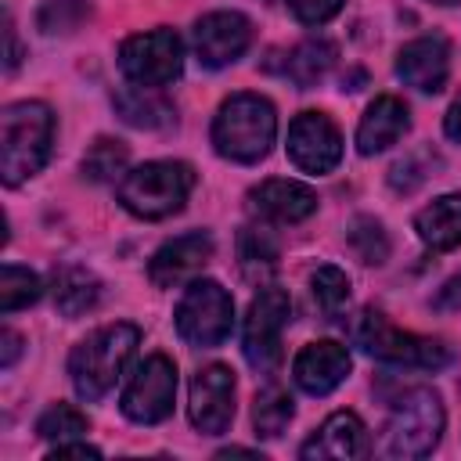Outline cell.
<instances>
[{
	"instance_id": "17",
	"label": "cell",
	"mask_w": 461,
	"mask_h": 461,
	"mask_svg": "<svg viewBox=\"0 0 461 461\" xmlns=\"http://www.w3.org/2000/svg\"><path fill=\"white\" fill-rule=\"evenodd\" d=\"M364 454H367V432L353 411H335L299 447V457H306V461H324V457L328 461H349V457H364Z\"/></svg>"
},
{
	"instance_id": "33",
	"label": "cell",
	"mask_w": 461,
	"mask_h": 461,
	"mask_svg": "<svg viewBox=\"0 0 461 461\" xmlns=\"http://www.w3.org/2000/svg\"><path fill=\"white\" fill-rule=\"evenodd\" d=\"M18 353H22V335H14L11 328H4L0 331V367H11L18 360Z\"/></svg>"
},
{
	"instance_id": "22",
	"label": "cell",
	"mask_w": 461,
	"mask_h": 461,
	"mask_svg": "<svg viewBox=\"0 0 461 461\" xmlns=\"http://www.w3.org/2000/svg\"><path fill=\"white\" fill-rule=\"evenodd\" d=\"M101 299V281L83 270V267H65L54 274V306L65 317H79L86 310H94V303Z\"/></svg>"
},
{
	"instance_id": "7",
	"label": "cell",
	"mask_w": 461,
	"mask_h": 461,
	"mask_svg": "<svg viewBox=\"0 0 461 461\" xmlns=\"http://www.w3.org/2000/svg\"><path fill=\"white\" fill-rule=\"evenodd\" d=\"M176 331L187 346L194 349H212L220 346L230 328H234V303L220 281H191L187 292L176 303Z\"/></svg>"
},
{
	"instance_id": "16",
	"label": "cell",
	"mask_w": 461,
	"mask_h": 461,
	"mask_svg": "<svg viewBox=\"0 0 461 461\" xmlns=\"http://www.w3.org/2000/svg\"><path fill=\"white\" fill-rule=\"evenodd\" d=\"M212 256V238L205 230H191V234H180L173 241H166L151 263H148V277L155 288H176L184 285L187 277H194Z\"/></svg>"
},
{
	"instance_id": "13",
	"label": "cell",
	"mask_w": 461,
	"mask_h": 461,
	"mask_svg": "<svg viewBox=\"0 0 461 461\" xmlns=\"http://www.w3.org/2000/svg\"><path fill=\"white\" fill-rule=\"evenodd\" d=\"M252 43V22L238 11H212L194 25V54L209 68L238 61Z\"/></svg>"
},
{
	"instance_id": "24",
	"label": "cell",
	"mask_w": 461,
	"mask_h": 461,
	"mask_svg": "<svg viewBox=\"0 0 461 461\" xmlns=\"http://www.w3.org/2000/svg\"><path fill=\"white\" fill-rule=\"evenodd\" d=\"M295 414V403L292 396L281 389V385H267L263 393H256V403H252V425H256V436H267V439H277L288 421Z\"/></svg>"
},
{
	"instance_id": "1",
	"label": "cell",
	"mask_w": 461,
	"mask_h": 461,
	"mask_svg": "<svg viewBox=\"0 0 461 461\" xmlns=\"http://www.w3.org/2000/svg\"><path fill=\"white\" fill-rule=\"evenodd\" d=\"M54 144V115L43 101H14L0 112V176L7 187L36 176Z\"/></svg>"
},
{
	"instance_id": "19",
	"label": "cell",
	"mask_w": 461,
	"mask_h": 461,
	"mask_svg": "<svg viewBox=\"0 0 461 461\" xmlns=\"http://www.w3.org/2000/svg\"><path fill=\"white\" fill-rule=\"evenodd\" d=\"M411 126V112L400 97L393 94H382L367 104V112L360 115V126H357V151L360 155H378L385 148H393Z\"/></svg>"
},
{
	"instance_id": "20",
	"label": "cell",
	"mask_w": 461,
	"mask_h": 461,
	"mask_svg": "<svg viewBox=\"0 0 461 461\" xmlns=\"http://www.w3.org/2000/svg\"><path fill=\"white\" fill-rule=\"evenodd\" d=\"M418 238L432 252H450L461 245V194H439L414 216Z\"/></svg>"
},
{
	"instance_id": "18",
	"label": "cell",
	"mask_w": 461,
	"mask_h": 461,
	"mask_svg": "<svg viewBox=\"0 0 461 461\" xmlns=\"http://www.w3.org/2000/svg\"><path fill=\"white\" fill-rule=\"evenodd\" d=\"M249 209L270 223H299L317 209V194L299 180H263L249 191Z\"/></svg>"
},
{
	"instance_id": "12",
	"label": "cell",
	"mask_w": 461,
	"mask_h": 461,
	"mask_svg": "<svg viewBox=\"0 0 461 461\" xmlns=\"http://www.w3.org/2000/svg\"><path fill=\"white\" fill-rule=\"evenodd\" d=\"M191 425L205 436H220L234 418V375L223 364H209L191 378Z\"/></svg>"
},
{
	"instance_id": "14",
	"label": "cell",
	"mask_w": 461,
	"mask_h": 461,
	"mask_svg": "<svg viewBox=\"0 0 461 461\" xmlns=\"http://www.w3.org/2000/svg\"><path fill=\"white\" fill-rule=\"evenodd\" d=\"M346 375H349V353L342 342H331V339L303 346L292 360V378L310 396H328L346 382Z\"/></svg>"
},
{
	"instance_id": "9",
	"label": "cell",
	"mask_w": 461,
	"mask_h": 461,
	"mask_svg": "<svg viewBox=\"0 0 461 461\" xmlns=\"http://www.w3.org/2000/svg\"><path fill=\"white\" fill-rule=\"evenodd\" d=\"M119 68L133 86H166L184 68V43L173 29L137 32L119 47Z\"/></svg>"
},
{
	"instance_id": "2",
	"label": "cell",
	"mask_w": 461,
	"mask_h": 461,
	"mask_svg": "<svg viewBox=\"0 0 461 461\" xmlns=\"http://www.w3.org/2000/svg\"><path fill=\"white\" fill-rule=\"evenodd\" d=\"M277 137V112L263 94H230L212 119V148L216 155L252 166L270 155Z\"/></svg>"
},
{
	"instance_id": "29",
	"label": "cell",
	"mask_w": 461,
	"mask_h": 461,
	"mask_svg": "<svg viewBox=\"0 0 461 461\" xmlns=\"http://www.w3.org/2000/svg\"><path fill=\"white\" fill-rule=\"evenodd\" d=\"M86 18H90V4H86V0H47V4L36 11V25H40L47 36H68V32H76Z\"/></svg>"
},
{
	"instance_id": "38",
	"label": "cell",
	"mask_w": 461,
	"mask_h": 461,
	"mask_svg": "<svg viewBox=\"0 0 461 461\" xmlns=\"http://www.w3.org/2000/svg\"><path fill=\"white\" fill-rule=\"evenodd\" d=\"M432 4H443V7H450V4H461V0H432Z\"/></svg>"
},
{
	"instance_id": "21",
	"label": "cell",
	"mask_w": 461,
	"mask_h": 461,
	"mask_svg": "<svg viewBox=\"0 0 461 461\" xmlns=\"http://www.w3.org/2000/svg\"><path fill=\"white\" fill-rule=\"evenodd\" d=\"M115 108L119 115L130 122V126H140V130H162L176 119L173 104L166 97L155 94V86H126L115 94Z\"/></svg>"
},
{
	"instance_id": "11",
	"label": "cell",
	"mask_w": 461,
	"mask_h": 461,
	"mask_svg": "<svg viewBox=\"0 0 461 461\" xmlns=\"http://www.w3.org/2000/svg\"><path fill=\"white\" fill-rule=\"evenodd\" d=\"M288 158L303 173H331L342 158V133L324 112H303L288 126Z\"/></svg>"
},
{
	"instance_id": "37",
	"label": "cell",
	"mask_w": 461,
	"mask_h": 461,
	"mask_svg": "<svg viewBox=\"0 0 461 461\" xmlns=\"http://www.w3.org/2000/svg\"><path fill=\"white\" fill-rule=\"evenodd\" d=\"M4 40H7V58H4V65H7V72H11V68H18V58H22V50H18V36H14L11 18H7V29H4Z\"/></svg>"
},
{
	"instance_id": "35",
	"label": "cell",
	"mask_w": 461,
	"mask_h": 461,
	"mask_svg": "<svg viewBox=\"0 0 461 461\" xmlns=\"http://www.w3.org/2000/svg\"><path fill=\"white\" fill-rule=\"evenodd\" d=\"M50 457L58 461V457H101V450L97 447H86V443H58L54 450H50Z\"/></svg>"
},
{
	"instance_id": "34",
	"label": "cell",
	"mask_w": 461,
	"mask_h": 461,
	"mask_svg": "<svg viewBox=\"0 0 461 461\" xmlns=\"http://www.w3.org/2000/svg\"><path fill=\"white\" fill-rule=\"evenodd\" d=\"M432 306H436V310H454V306H461V274H454V277L443 285V292L432 299Z\"/></svg>"
},
{
	"instance_id": "27",
	"label": "cell",
	"mask_w": 461,
	"mask_h": 461,
	"mask_svg": "<svg viewBox=\"0 0 461 461\" xmlns=\"http://www.w3.org/2000/svg\"><path fill=\"white\" fill-rule=\"evenodd\" d=\"M40 292H43V285H40V277L32 270L14 267V263H7L0 270V313H14V310L36 303Z\"/></svg>"
},
{
	"instance_id": "30",
	"label": "cell",
	"mask_w": 461,
	"mask_h": 461,
	"mask_svg": "<svg viewBox=\"0 0 461 461\" xmlns=\"http://www.w3.org/2000/svg\"><path fill=\"white\" fill-rule=\"evenodd\" d=\"M86 432V414L68 407V403H54L40 414L36 421V436L40 439H50V443H65L72 436H83Z\"/></svg>"
},
{
	"instance_id": "15",
	"label": "cell",
	"mask_w": 461,
	"mask_h": 461,
	"mask_svg": "<svg viewBox=\"0 0 461 461\" xmlns=\"http://www.w3.org/2000/svg\"><path fill=\"white\" fill-rule=\"evenodd\" d=\"M396 76L421 94H439L450 76V43L436 32L403 43L396 54Z\"/></svg>"
},
{
	"instance_id": "6",
	"label": "cell",
	"mask_w": 461,
	"mask_h": 461,
	"mask_svg": "<svg viewBox=\"0 0 461 461\" xmlns=\"http://www.w3.org/2000/svg\"><path fill=\"white\" fill-rule=\"evenodd\" d=\"M353 339L357 346L375 357V360H385V364H396V367H443L450 360V349L439 342V339H425V335H414V331H400L382 310L367 306L360 310L357 324H353Z\"/></svg>"
},
{
	"instance_id": "28",
	"label": "cell",
	"mask_w": 461,
	"mask_h": 461,
	"mask_svg": "<svg viewBox=\"0 0 461 461\" xmlns=\"http://www.w3.org/2000/svg\"><path fill=\"white\" fill-rule=\"evenodd\" d=\"M238 259L245 267V274H256V270H274L277 267V241L267 227H241L238 234Z\"/></svg>"
},
{
	"instance_id": "36",
	"label": "cell",
	"mask_w": 461,
	"mask_h": 461,
	"mask_svg": "<svg viewBox=\"0 0 461 461\" xmlns=\"http://www.w3.org/2000/svg\"><path fill=\"white\" fill-rule=\"evenodd\" d=\"M443 130H447V137L450 140H457L461 144V94L454 97V104L447 108V115H443Z\"/></svg>"
},
{
	"instance_id": "8",
	"label": "cell",
	"mask_w": 461,
	"mask_h": 461,
	"mask_svg": "<svg viewBox=\"0 0 461 461\" xmlns=\"http://www.w3.org/2000/svg\"><path fill=\"white\" fill-rule=\"evenodd\" d=\"M288 313H292V303H288V292L285 288H259L249 303V313H245V331H241V349H245V360L263 375V378H274L277 367H281V331L288 324Z\"/></svg>"
},
{
	"instance_id": "26",
	"label": "cell",
	"mask_w": 461,
	"mask_h": 461,
	"mask_svg": "<svg viewBox=\"0 0 461 461\" xmlns=\"http://www.w3.org/2000/svg\"><path fill=\"white\" fill-rule=\"evenodd\" d=\"M126 158H130V151H126L122 140H108V137H101V140L83 155V176L94 180V184H108V180L122 176Z\"/></svg>"
},
{
	"instance_id": "31",
	"label": "cell",
	"mask_w": 461,
	"mask_h": 461,
	"mask_svg": "<svg viewBox=\"0 0 461 461\" xmlns=\"http://www.w3.org/2000/svg\"><path fill=\"white\" fill-rule=\"evenodd\" d=\"M349 245H353V252L364 259V263H385L389 259V234L382 230V223L378 220H371V216H357L353 223H349Z\"/></svg>"
},
{
	"instance_id": "25",
	"label": "cell",
	"mask_w": 461,
	"mask_h": 461,
	"mask_svg": "<svg viewBox=\"0 0 461 461\" xmlns=\"http://www.w3.org/2000/svg\"><path fill=\"white\" fill-rule=\"evenodd\" d=\"M310 292H313V303L324 317H339L349 303V277L339 270V267H317L313 277H310Z\"/></svg>"
},
{
	"instance_id": "10",
	"label": "cell",
	"mask_w": 461,
	"mask_h": 461,
	"mask_svg": "<svg viewBox=\"0 0 461 461\" xmlns=\"http://www.w3.org/2000/svg\"><path fill=\"white\" fill-rule=\"evenodd\" d=\"M176 400V364L166 353H151L144 364H137L133 378L122 389V414L137 425H158L173 414Z\"/></svg>"
},
{
	"instance_id": "5",
	"label": "cell",
	"mask_w": 461,
	"mask_h": 461,
	"mask_svg": "<svg viewBox=\"0 0 461 461\" xmlns=\"http://www.w3.org/2000/svg\"><path fill=\"white\" fill-rule=\"evenodd\" d=\"M443 436V403L432 389L414 385L407 389L382 429V454L385 457H425L436 450Z\"/></svg>"
},
{
	"instance_id": "4",
	"label": "cell",
	"mask_w": 461,
	"mask_h": 461,
	"mask_svg": "<svg viewBox=\"0 0 461 461\" xmlns=\"http://www.w3.org/2000/svg\"><path fill=\"white\" fill-rule=\"evenodd\" d=\"M191 187H194V169L187 162L158 158L130 169L119 180V202L126 212L140 220H166L184 209Z\"/></svg>"
},
{
	"instance_id": "3",
	"label": "cell",
	"mask_w": 461,
	"mask_h": 461,
	"mask_svg": "<svg viewBox=\"0 0 461 461\" xmlns=\"http://www.w3.org/2000/svg\"><path fill=\"white\" fill-rule=\"evenodd\" d=\"M137 342H140V331L133 324H104L94 335H86L68 357L72 389L83 400H101L133 360Z\"/></svg>"
},
{
	"instance_id": "32",
	"label": "cell",
	"mask_w": 461,
	"mask_h": 461,
	"mask_svg": "<svg viewBox=\"0 0 461 461\" xmlns=\"http://www.w3.org/2000/svg\"><path fill=\"white\" fill-rule=\"evenodd\" d=\"M285 4L303 25H324L342 11V0H285Z\"/></svg>"
},
{
	"instance_id": "23",
	"label": "cell",
	"mask_w": 461,
	"mask_h": 461,
	"mask_svg": "<svg viewBox=\"0 0 461 461\" xmlns=\"http://www.w3.org/2000/svg\"><path fill=\"white\" fill-rule=\"evenodd\" d=\"M335 58H339L335 43H328V40H306V43L292 47V54L285 58V76L295 86L310 90V86H317L328 76V68L335 65Z\"/></svg>"
}]
</instances>
